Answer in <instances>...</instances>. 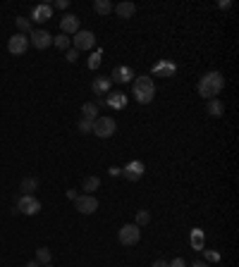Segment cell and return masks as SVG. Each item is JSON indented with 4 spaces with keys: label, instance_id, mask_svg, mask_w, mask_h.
<instances>
[{
    "label": "cell",
    "instance_id": "1",
    "mask_svg": "<svg viewBox=\"0 0 239 267\" xmlns=\"http://www.w3.org/2000/svg\"><path fill=\"white\" fill-rule=\"evenodd\" d=\"M196 88H198V96L201 98H208V100H210V98H218L222 93V88H225V76L220 74V72H216V69H213V72H206V74L198 79V86H196Z\"/></svg>",
    "mask_w": 239,
    "mask_h": 267
},
{
    "label": "cell",
    "instance_id": "2",
    "mask_svg": "<svg viewBox=\"0 0 239 267\" xmlns=\"http://www.w3.org/2000/svg\"><path fill=\"white\" fill-rule=\"evenodd\" d=\"M132 96H134V100L139 105L153 103V98H156V81L148 74L134 76V81H132Z\"/></svg>",
    "mask_w": 239,
    "mask_h": 267
},
{
    "label": "cell",
    "instance_id": "3",
    "mask_svg": "<svg viewBox=\"0 0 239 267\" xmlns=\"http://www.w3.org/2000/svg\"><path fill=\"white\" fill-rule=\"evenodd\" d=\"M118 241L122 244V246H136L139 241H142V227H136V225H122L120 227V232H118Z\"/></svg>",
    "mask_w": 239,
    "mask_h": 267
},
{
    "label": "cell",
    "instance_id": "4",
    "mask_svg": "<svg viewBox=\"0 0 239 267\" xmlns=\"http://www.w3.org/2000/svg\"><path fill=\"white\" fill-rule=\"evenodd\" d=\"M118 131V122L112 117H96L94 119V134L98 139H110Z\"/></svg>",
    "mask_w": 239,
    "mask_h": 267
},
{
    "label": "cell",
    "instance_id": "5",
    "mask_svg": "<svg viewBox=\"0 0 239 267\" xmlns=\"http://www.w3.org/2000/svg\"><path fill=\"white\" fill-rule=\"evenodd\" d=\"M72 43H74V50H94L96 48V36L94 31H86V29H79V31L72 36Z\"/></svg>",
    "mask_w": 239,
    "mask_h": 267
},
{
    "label": "cell",
    "instance_id": "6",
    "mask_svg": "<svg viewBox=\"0 0 239 267\" xmlns=\"http://www.w3.org/2000/svg\"><path fill=\"white\" fill-rule=\"evenodd\" d=\"M74 208H76V213H82V215H94L98 210V198L96 196H88V193H82V196H76Z\"/></svg>",
    "mask_w": 239,
    "mask_h": 267
},
{
    "label": "cell",
    "instance_id": "7",
    "mask_svg": "<svg viewBox=\"0 0 239 267\" xmlns=\"http://www.w3.org/2000/svg\"><path fill=\"white\" fill-rule=\"evenodd\" d=\"M122 170V177L127 179V182H139L144 177V172H146V165H144L142 160H132L127 162L124 167H120Z\"/></svg>",
    "mask_w": 239,
    "mask_h": 267
},
{
    "label": "cell",
    "instance_id": "8",
    "mask_svg": "<svg viewBox=\"0 0 239 267\" xmlns=\"http://www.w3.org/2000/svg\"><path fill=\"white\" fill-rule=\"evenodd\" d=\"M14 213H22V215H38L41 213V203H38V198H34V196H20V201H17V210Z\"/></svg>",
    "mask_w": 239,
    "mask_h": 267
},
{
    "label": "cell",
    "instance_id": "9",
    "mask_svg": "<svg viewBox=\"0 0 239 267\" xmlns=\"http://www.w3.org/2000/svg\"><path fill=\"white\" fill-rule=\"evenodd\" d=\"M8 50H10L12 55H24L29 50V36H26V33H20V31L14 33V36H10Z\"/></svg>",
    "mask_w": 239,
    "mask_h": 267
},
{
    "label": "cell",
    "instance_id": "10",
    "mask_svg": "<svg viewBox=\"0 0 239 267\" xmlns=\"http://www.w3.org/2000/svg\"><path fill=\"white\" fill-rule=\"evenodd\" d=\"M29 45H34L36 50H46V48L53 45V36L46 31V29H36V31H32V36H29Z\"/></svg>",
    "mask_w": 239,
    "mask_h": 267
},
{
    "label": "cell",
    "instance_id": "11",
    "mask_svg": "<svg viewBox=\"0 0 239 267\" xmlns=\"http://www.w3.org/2000/svg\"><path fill=\"white\" fill-rule=\"evenodd\" d=\"M177 74V64L172 60H158L151 69V79L153 76H163V79H170V76Z\"/></svg>",
    "mask_w": 239,
    "mask_h": 267
},
{
    "label": "cell",
    "instance_id": "12",
    "mask_svg": "<svg viewBox=\"0 0 239 267\" xmlns=\"http://www.w3.org/2000/svg\"><path fill=\"white\" fill-rule=\"evenodd\" d=\"M134 69H132L130 64H120V67H115L112 69V74H110V81L112 84H130V81H134Z\"/></svg>",
    "mask_w": 239,
    "mask_h": 267
},
{
    "label": "cell",
    "instance_id": "13",
    "mask_svg": "<svg viewBox=\"0 0 239 267\" xmlns=\"http://www.w3.org/2000/svg\"><path fill=\"white\" fill-rule=\"evenodd\" d=\"M32 19L38 21V24H44V21L53 19V5H48V2H41V5H34L32 10Z\"/></svg>",
    "mask_w": 239,
    "mask_h": 267
},
{
    "label": "cell",
    "instance_id": "14",
    "mask_svg": "<svg viewBox=\"0 0 239 267\" xmlns=\"http://www.w3.org/2000/svg\"><path fill=\"white\" fill-rule=\"evenodd\" d=\"M60 31L72 38V36L79 31V17H74V14H65V17L60 19Z\"/></svg>",
    "mask_w": 239,
    "mask_h": 267
},
{
    "label": "cell",
    "instance_id": "15",
    "mask_svg": "<svg viewBox=\"0 0 239 267\" xmlns=\"http://www.w3.org/2000/svg\"><path fill=\"white\" fill-rule=\"evenodd\" d=\"M127 93H122V91H110L108 98H103V103H108L112 110H124V105H127Z\"/></svg>",
    "mask_w": 239,
    "mask_h": 267
},
{
    "label": "cell",
    "instance_id": "16",
    "mask_svg": "<svg viewBox=\"0 0 239 267\" xmlns=\"http://www.w3.org/2000/svg\"><path fill=\"white\" fill-rule=\"evenodd\" d=\"M112 12H118L120 19H132V17L136 14V5H134V2H130V0H122V2H118V5H115V10H112Z\"/></svg>",
    "mask_w": 239,
    "mask_h": 267
},
{
    "label": "cell",
    "instance_id": "17",
    "mask_svg": "<svg viewBox=\"0 0 239 267\" xmlns=\"http://www.w3.org/2000/svg\"><path fill=\"white\" fill-rule=\"evenodd\" d=\"M110 86H112L110 76H98V79H94V84H91V91H94L96 96H108Z\"/></svg>",
    "mask_w": 239,
    "mask_h": 267
},
{
    "label": "cell",
    "instance_id": "18",
    "mask_svg": "<svg viewBox=\"0 0 239 267\" xmlns=\"http://www.w3.org/2000/svg\"><path fill=\"white\" fill-rule=\"evenodd\" d=\"M206 112L213 119H220L222 115H225V105H222V100H220V98H210V100L206 103Z\"/></svg>",
    "mask_w": 239,
    "mask_h": 267
},
{
    "label": "cell",
    "instance_id": "19",
    "mask_svg": "<svg viewBox=\"0 0 239 267\" xmlns=\"http://www.w3.org/2000/svg\"><path fill=\"white\" fill-rule=\"evenodd\" d=\"M112 10H115V5H112L110 0H94V12H96V14H100V17L110 14Z\"/></svg>",
    "mask_w": 239,
    "mask_h": 267
},
{
    "label": "cell",
    "instance_id": "20",
    "mask_svg": "<svg viewBox=\"0 0 239 267\" xmlns=\"http://www.w3.org/2000/svg\"><path fill=\"white\" fill-rule=\"evenodd\" d=\"M36 189H38V179H36V177H26V179H22V184H20V191H22L24 196H34Z\"/></svg>",
    "mask_w": 239,
    "mask_h": 267
},
{
    "label": "cell",
    "instance_id": "21",
    "mask_svg": "<svg viewBox=\"0 0 239 267\" xmlns=\"http://www.w3.org/2000/svg\"><path fill=\"white\" fill-rule=\"evenodd\" d=\"M36 263H38V265H50V263H53V256H50V251L46 246L36 248Z\"/></svg>",
    "mask_w": 239,
    "mask_h": 267
},
{
    "label": "cell",
    "instance_id": "22",
    "mask_svg": "<svg viewBox=\"0 0 239 267\" xmlns=\"http://www.w3.org/2000/svg\"><path fill=\"white\" fill-rule=\"evenodd\" d=\"M53 45L60 48V50H70L72 48V38L65 36V33H58V36H53Z\"/></svg>",
    "mask_w": 239,
    "mask_h": 267
},
{
    "label": "cell",
    "instance_id": "23",
    "mask_svg": "<svg viewBox=\"0 0 239 267\" xmlns=\"http://www.w3.org/2000/svg\"><path fill=\"white\" fill-rule=\"evenodd\" d=\"M100 62H103V50H100V48H96V50L91 53V57L86 60V64H88V69H98V67H100Z\"/></svg>",
    "mask_w": 239,
    "mask_h": 267
},
{
    "label": "cell",
    "instance_id": "24",
    "mask_svg": "<svg viewBox=\"0 0 239 267\" xmlns=\"http://www.w3.org/2000/svg\"><path fill=\"white\" fill-rule=\"evenodd\" d=\"M82 117L96 119L98 117V105L96 103H84V105H82Z\"/></svg>",
    "mask_w": 239,
    "mask_h": 267
},
{
    "label": "cell",
    "instance_id": "25",
    "mask_svg": "<svg viewBox=\"0 0 239 267\" xmlns=\"http://www.w3.org/2000/svg\"><path fill=\"white\" fill-rule=\"evenodd\" d=\"M98 186H100V179H98V177H86V179H84V189H82V191H86L88 196H94V191H96Z\"/></svg>",
    "mask_w": 239,
    "mask_h": 267
},
{
    "label": "cell",
    "instance_id": "26",
    "mask_svg": "<svg viewBox=\"0 0 239 267\" xmlns=\"http://www.w3.org/2000/svg\"><path fill=\"white\" fill-rule=\"evenodd\" d=\"M76 129H79L82 134H91V131H94V119L82 117V119H79V124H76Z\"/></svg>",
    "mask_w": 239,
    "mask_h": 267
},
{
    "label": "cell",
    "instance_id": "27",
    "mask_svg": "<svg viewBox=\"0 0 239 267\" xmlns=\"http://www.w3.org/2000/svg\"><path fill=\"white\" fill-rule=\"evenodd\" d=\"M148 222H151V213H148V210H139V213H136V222H134V225L144 227V225H148Z\"/></svg>",
    "mask_w": 239,
    "mask_h": 267
},
{
    "label": "cell",
    "instance_id": "28",
    "mask_svg": "<svg viewBox=\"0 0 239 267\" xmlns=\"http://www.w3.org/2000/svg\"><path fill=\"white\" fill-rule=\"evenodd\" d=\"M17 29H20V33H26V31H32V21L26 19V17H17Z\"/></svg>",
    "mask_w": 239,
    "mask_h": 267
},
{
    "label": "cell",
    "instance_id": "29",
    "mask_svg": "<svg viewBox=\"0 0 239 267\" xmlns=\"http://www.w3.org/2000/svg\"><path fill=\"white\" fill-rule=\"evenodd\" d=\"M65 60L70 64H74L76 60H79V50H74V48H70V50H65Z\"/></svg>",
    "mask_w": 239,
    "mask_h": 267
},
{
    "label": "cell",
    "instance_id": "30",
    "mask_svg": "<svg viewBox=\"0 0 239 267\" xmlns=\"http://www.w3.org/2000/svg\"><path fill=\"white\" fill-rule=\"evenodd\" d=\"M192 241H194V248H196V251H204V248H201V232H198V229L194 232V236H192Z\"/></svg>",
    "mask_w": 239,
    "mask_h": 267
},
{
    "label": "cell",
    "instance_id": "31",
    "mask_svg": "<svg viewBox=\"0 0 239 267\" xmlns=\"http://www.w3.org/2000/svg\"><path fill=\"white\" fill-rule=\"evenodd\" d=\"M206 260H210V263H220V253H216V251H206Z\"/></svg>",
    "mask_w": 239,
    "mask_h": 267
},
{
    "label": "cell",
    "instance_id": "32",
    "mask_svg": "<svg viewBox=\"0 0 239 267\" xmlns=\"http://www.w3.org/2000/svg\"><path fill=\"white\" fill-rule=\"evenodd\" d=\"M168 267H186V263L182 260V258H174L172 263H168Z\"/></svg>",
    "mask_w": 239,
    "mask_h": 267
},
{
    "label": "cell",
    "instance_id": "33",
    "mask_svg": "<svg viewBox=\"0 0 239 267\" xmlns=\"http://www.w3.org/2000/svg\"><path fill=\"white\" fill-rule=\"evenodd\" d=\"M67 5H70L67 0H55L53 2V7H58V10H67Z\"/></svg>",
    "mask_w": 239,
    "mask_h": 267
},
{
    "label": "cell",
    "instance_id": "34",
    "mask_svg": "<svg viewBox=\"0 0 239 267\" xmlns=\"http://www.w3.org/2000/svg\"><path fill=\"white\" fill-rule=\"evenodd\" d=\"M218 7H220V10H230V7H232V2H230V0H220V2H218Z\"/></svg>",
    "mask_w": 239,
    "mask_h": 267
},
{
    "label": "cell",
    "instance_id": "35",
    "mask_svg": "<svg viewBox=\"0 0 239 267\" xmlns=\"http://www.w3.org/2000/svg\"><path fill=\"white\" fill-rule=\"evenodd\" d=\"M65 196H67V198H70V201H76V196H79V193H76L74 189H70V191H67Z\"/></svg>",
    "mask_w": 239,
    "mask_h": 267
},
{
    "label": "cell",
    "instance_id": "36",
    "mask_svg": "<svg viewBox=\"0 0 239 267\" xmlns=\"http://www.w3.org/2000/svg\"><path fill=\"white\" fill-rule=\"evenodd\" d=\"M120 174H122L120 167H110V177H120Z\"/></svg>",
    "mask_w": 239,
    "mask_h": 267
},
{
    "label": "cell",
    "instance_id": "37",
    "mask_svg": "<svg viewBox=\"0 0 239 267\" xmlns=\"http://www.w3.org/2000/svg\"><path fill=\"white\" fill-rule=\"evenodd\" d=\"M151 267H168V260H156Z\"/></svg>",
    "mask_w": 239,
    "mask_h": 267
},
{
    "label": "cell",
    "instance_id": "38",
    "mask_svg": "<svg viewBox=\"0 0 239 267\" xmlns=\"http://www.w3.org/2000/svg\"><path fill=\"white\" fill-rule=\"evenodd\" d=\"M192 267H208L204 260H196V263H192Z\"/></svg>",
    "mask_w": 239,
    "mask_h": 267
},
{
    "label": "cell",
    "instance_id": "39",
    "mask_svg": "<svg viewBox=\"0 0 239 267\" xmlns=\"http://www.w3.org/2000/svg\"><path fill=\"white\" fill-rule=\"evenodd\" d=\"M24 267H41V265H38L36 260H32V263H26V265H24Z\"/></svg>",
    "mask_w": 239,
    "mask_h": 267
},
{
    "label": "cell",
    "instance_id": "40",
    "mask_svg": "<svg viewBox=\"0 0 239 267\" xmlns=\"http://www.w3.org/2000/svg\"><path fill=\"white\" fill-rule=\"evenodd\" d=\"M41 267H53V263H50V265H41Z\"/></svg>",
    "mask_w": 239,
    "mask_h": 267
}]
</instances>
